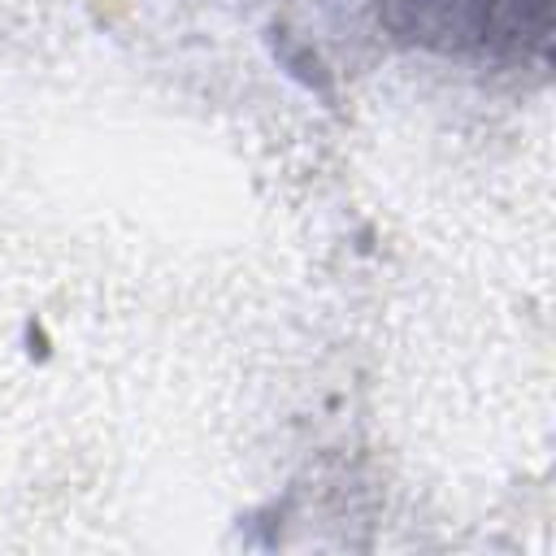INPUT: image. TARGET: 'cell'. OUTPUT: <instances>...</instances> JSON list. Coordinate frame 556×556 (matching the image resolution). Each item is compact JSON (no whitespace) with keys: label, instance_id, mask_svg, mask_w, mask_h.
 Masks as SVG:
<instances>
[{"label":"cell","instance_id":"obj_1","mask_svg":"<svg viewBox=\"0 0 556 556\" xmlns=\"http://www.w3.org/2000/svg\"><path fill=\"white\" fill-rule=\"evenodd\" d=\"M391 22L421 43L521 52L547 43V0H387Z\"/></svg>","mask_w":556,"mask_h":556}]
</instances>
